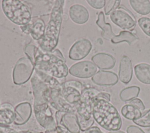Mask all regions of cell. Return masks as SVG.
Returning a JSON list of instances; mask_svg holds the SVG:
<instances>
[{
    "label": "cell",
    "mask_w": 150,
    "mask_h": 133,
    "mask_svg": "<svg viewBox=\"0 0 150 133\" xmlns=\"http://www.w3.org/2000/svg\"><path fill=\"white\" fill-rule=\"evenodd\" d=\"M32 62L35 69L56 79L65 78L69 74L66 59L58 49L45 52L35 46Z\"/></svg>",
    "instance_id": "obj_1"
},
{
    "label": "cell",
    "mask_w": 150,
    "mask_h": 133,
    "mask_svg": "<svg viewBox=\"0 0 150 133\" xmlns=\"http://www.w3.org/2000/svg\"><path fill=\"white\" fill-rule=\"evenodd\" d=\"M99 98L110 101V94L101 92L94 87L84 88L83 90L76 112L81 131L85 132L93 125L94 122L93 116V106Z\"/></svg>",
    "instance_id": "obj_2"
},
{
    "label": "cell",
    "mask_w": 150,
    "mask_h": 133,
    "mask_svg": "<svg viewBox=\"0 0 150 133\" xmlns=\"http://www.w3.org/2000/svg\"><path fill=\"white\" fill-rule=\"evenodd\" d=\"M65 1H54L50 19L46 26L43 37L38 42L39 47L45 52L54 50L58 44L61 25L63 21V6Z\"/></svg>",
    "instance_id": "obj_3"
},
{
    "label": "cell",
    "mask_w": 150,
    "mask_h": 133,
    "mask_svg": "<svg viewBox=\"0 0 150 133\" xmlns=\"http://www.w3.org/2000/svg\"><path fill=\"white\" fill-rule=\"evenodd\" d=\"M93 116L97 123L107 131H118L121 128L122 120L119 112L112 104L104 99L99 98L95 102Z\"/></svg>",
    "instance_id": "obj_4"
},
{
    "label": "cell",
    "mask_w": 150,
    "mask_h": 133,
    "mask_svg": "<svg viewBox=\"0 0 150 133\" xmlns=\"http://www.w3.org/2000/svg\"><path fill=\"white\" fill-rule=\"evenodd\" d=\"M2 9L7 18L13 23L24 26L32 20V12L30 8L19 0H3Z\"/></svg>",
    "instance_id": "obj_5"
},
{
    "label": "cell",
    "mask_w": 150,
    "mask_h": 133,
    "mask_svg": "<svg viewBox=\"0 0 150 133\" xmlns=\"http://www.w3.org/2000/svg\"><path fill=\"white\" fill-rule=\"evenodd\" d=\"M35 66L32 61L27 56L19 59L12 71V80L15 84L21 85L26 83L32 76Z\"/></svg>",
    "instance_id": "obj_6"
},
{
    "label": "cell",
    "mask_w": 150,
    "mask_h": 133,
    "mask_svg": "<svg viewBox=\"0 0 150 133\" xmlns=\"http://www.w3.org/2000/svg\"><path fill=\"white\" fill-rule=\"evenodd\" d=\"M61 88H55L48 86L43 92V99L50 106L57 111L76 112L77 107L69 104L63 99L61 94Z\"/></svg>",
    "instance_id": "obj_7"
},
{
    "label": "cell",
    "mask_w": 150,
    "mask_h": 133,
    "mask_svg": "<svg viewBox=\"0 0 150 133\" xmlns=\"http://www.w3.org/2000/svg\"><path fill=\"white\" fill-rule=\"evenodd\" d=\"M33 111L37 122L45 131L56 129L57 125L55 118H54L50 105L47 102L33 104Z\"/></svg>",
    "instance_id": "obj_8"
},
{
    "label": "cell",
    "mask_w": 150,
    "mask_h": 133,
    "mask_svg": "<svg viewBox=\"0 0 150 133\" xmlns=\"http://www.w3.org/2000/svg\"><path fill=\"white\" fill-rule=\"evenodd\" d=\"M84 89V86L80 81L67 80L62 83L61 94L67 103L77 108Z\"/></svg>",
    "instance_id": "obj_9"
},
{
    "label": "cell",
    "mask_w": 150,
    "mask_h": 133,
    "mask_svg": "<svg viewBox=\"0 0 150 133\" xmlns=\"http://www.w3.org/2000/svg\"><path fill=\"white\" fill-rule=\"evenodd\" d=\"M112 22L124 30H132L136 25V19L132 13L124 8L118 7L110 13Z\"/></svg>",
    "instance_id": "obj_10"
},
{
    "label": "cell",
    "mask_w": 150,
    "mask_h": 133,
    "mask_svg": "<svg viewBox=\"0 0 150 133\" xmlns=\"http://www.w3.org/2000/svg\"><path fill=\"white\" fill-rule=\"evenodd\" d=\"M57 125L64 127L70 133H80L81 130L76 112L57 111L54 115Z\"/></svg>",
    "instance_id": "obj_11"
},
{
    "label": "cell",
    "mask_w": 150,
    "mask_h": 133,
    "mask_svg": "<svg viewBox=\"0 0 150 133\" xmlns=\"http://www.w3.org/2000/svg\"><path fill=\"white\" fill-rule=\"evenodd\" d=\"M97 71V66L89 60L76 63L71 66L69 69V72L71 76L80 79L91 77L96 73Z\"/></svg>",
    "instance_id": "obj_12"
},
{
    "label": "cell",
    "mask_w": 150,
    "mask_h": 133,
    "mask_svg": "<svg viewBox=\"0 0 150 133\" xmlns=\"http://www.w3.org/2000/svg\"><path fill=\"white\" fill-rule=\"evenodd\" d=\"M91 49L92 44L88 39H79L71 46L69 52V57L73 60H81L89 54Z\"/></svg>",
    "instance_id": "obj_13"
},
{
    "label": "cell",
    "mask_w": 150,
    "mask_h": 133,
    "mask_svg": "<svg viewBox=\"0 0 150 133\" xmlns=\"http://www.w3.org/2000/svg\"><path fill=\"white\" fill-rule=\"evenodd\" d=\"M20 29L22 32L30 34L34 40L38 42L44 36L46 26L42 19L33 18L28 24L20 26Z\"/></svg>",
    "instance_id": "obj_14"
},
{
    "label": "cell",
    "mask_w": 150,
    "mask_h": 133,
    "mask_svg": "<svg viewBox=\"0 0 150 133\" xmlns=\"http://www.w3.org/2000/svg\"><path fill=\"white\" fill-rule=\"evenodd\" d=\"M118 77L114 72L99 70L92 77L91 80L98 86H112L118 83Z\"/></svg>",
    "instance_id": "obj_15"
},
{
    "label": "cell",
    "mask_w": 150,
    "mask_h": 133,
    "mask_svg": "<svg viewBox=\"0 0 150 133\" xmlns=\"http://www.w3.org/2000/svg\"><path fill=\"white\" fill-rule=\"evenodd\" d=\"M32 112L30 104L28 102H22L15 107V119L14 124L22 125L25 124L30 119Z\"/></svg>",
    "instance_id": "obj_16"
},
{
    "label": "cell",
    "mask_w": 150,
    "mask_h": 133,
    "mask_svg": "<svg viewBox=\"0 0 150 133\" xmlns=\"http://www.w3.org/2000/svg\"><path fill=\"white\" fill-rule=\"evenodd\" d=\"M69 16L77 24H84L89 19V13L87 8L80 4H74L69 8Z\"/></svg>",
    "instance_id": "obj_17"
},
{
    "label": "cell",
    "mask_w": 150,
    "mask_h": 133,
    "mask_svg": "<svg viewBox=\"0 0 150 133\" xmlns=\"http://www.w3.org/2000/svg\"><path fill=\"white\" fill-rule=\"evenodd\" d=\"M132 72L131 59L125 55L123 56L119 65L118 76L120 81L124 84H128L132 79Z\"/></svg>",
    "instance_id": "obj_18"
},
{
    "label": "cell",
    "mask_w": 150,
    "mask_h": 133,
    "mask_svg": "<svg viewBox=\"0 0 150 133\" xmlns=\"http://www.w3.org/2000/svg\"><path fill=\"white\" fill-rule=\"evenodd\" d=\"M93 63L99 69L110 70L112 69L115 64V59L110 54L98 53L91 57Z\"/></svg>",
    "instance_id": "obj_19"
},
{
    "label": "cell",
    "mask_w": 150,
    "mask_h": 133,
    "mask_svg": "<svg viewBox=\"0 0 150 133\" xmlns=\"http://www.w3.org/2000/svg\"><path fill=\"white\" fill-rule=\"evenodd\" d=\"M15 119V108L12 104L5 103L1 104L0 125L9 126L14 122Z\"/></svg>",
    "instance_id": "obj_20"
},
{
    "label": "cell",
    "mask_w": 150,
    "mask_h": 133,
    "mask_svg": "<svg viewBox=\"0 0 150 133\" xmlns=\"http://www.w3.org/2000/svg\"><path fill=\"white\" fill-rule=\"evenodd\" d=\"M134 72L137 79L145 84H150V64L145 63L135 66Z\"/></svg>",
    "instance_id": "obj_21"
},
{
    "label": "cell",
    "mask_w": 150,
    "mask_h": 133,
    "mask_svg": "<svg viewBox=\"0 0 150 133\" xmlns=\"http://www.w3.org/2000/svg\"><path fill=\"white\" fill-rule=\"evenodd\" d=\"M98 26L101 29V36L106 40H111L115 36V34L112 32L111 25L109 23H107L105 21L104 14L103 11H101L97 17L96 22Z\"/></svg>",
    "instance_id": "obj_22"
},
{
    "label": "cell",
    "mask_w": 150,
    "mask_h": 133,
    "mask_svg": "<svg viewBox=\"0 0 150 133\" xmlns=\"http://www.w3.org/2000/svg\"><path fill=\"white\" fill-rule=\"evenodd\" d=\"M121 112L124 117L132 121L139 118L142 115V112L139 108L129 104L124 105L122 107Z\"/></svg>",
    "instance_id": "obj_23"
},
{
    "label": "cell",
    "mask_w": 150,
    "mask_h": 133,
    "mask_svg": "<svg viewBox=\"0 0 150 133\" xmlns=\"http://www.w3.org/2000/svg\"><path fill=\"white\" fill-rule=\"evenodd\" d=\"M129 4L138 13L146 15L150 13V1L148 0H130Z\"/></svg>",
    "instance_id": "obj_24"
},
{
    "label": "cell",
    "mask_w": 150,
    "mask_h": 133,
    "mask_svg": "<svg viewBox=\"0 0 150 133\" xmlns=\"http://www.w3.org/2000/svg\"><path fill=\"white\" fill-rule=\"evenodd\" d=\"M138 39L139 38L131 32L124 30L121 31L118 35H115V36L111 39V42L114 44H117L121 42H127L129 45H131V44L134 41L138 40Z\"/></svg>",
    "instance_id": "obj_25"
},
{
    "label": "cell",
    "mask_w": 150,
    "mask_h": 133,
    "mask_svg": "<svg viewBox=\"0 0 150 133\" xmlns=\"http://www.w3.org/2000/svg\"><path fill=\"white\" fill-rule=\"evenodd\" d=\"M140 91V88L138 86H132L122 89L120 93V98L124 102L130 101L136 98Z\"/></svg>",
    "instance_id": "obj_26"
},
{
    "label": "cell",
    "mask_w": 150,
    "mask_h": 133,
    "mask_svg": "<svg viewBox=\"0 0 150 133\" xmlns=\"http://www.w3.org/2000/svg\"><path fill=\"white\" fill-rule=\"evenodd\" d=\"M35 73L39 77V79L42 80L45 83H46L48 86L55 88H61L62 83H60L57 79L54 78L46 73L40 71L36 69H35Z\"/></svg>",
    "instance_id": "obj_27"
},
{
    "label": "cell",
    "mask_w": 150,
    "mask_h": 133,
    "mask_svg": "<svg viewBox=\"0 0 150 133\" xmlns=\"http://www.w3.org/2000/svg\"><path fill=\"white\" fill-rule=\"evenodd\" d=\"M136 125L142 127H150V109L142 112V115L138 119L132 121Z\"/></svg>",
    "instance_id": "obj_28"
},
{
    "label": "cell",
    "mask_w": 150,
    "mask_h": 133,
    "mask_svg": "<svg viewBox=\"0 0 150 133\" xmlns=\"http://www.w3.org/2000/svg\"><path fill=\"white\" fill-rule=\"evenodd\" d=\"M138 23L144 33L150 37V18L142 17L138 19Z\"/></svg>",
    "instance_id": "obj_29"
},
{
    "label": "cell",
    "mask_w": 150,
    "mask_h": 133,
    "mask_svg": "<svg viewBox=\"0 0 150 133\" xmlns=\"http://www.w3.org/2000/svg\"><path fill=\"white\" fill-rule=\"evenodd\" d=\"M121 1L108 0L105 1V5L104 6V12L106 15H109L112 11L117 9L120 4Z\"/></svg>",
    "instance_id": "obj_30"
},
{
    "label": "cell",
    "mask_w": 150,
    "mask_h": 133,
    "mask_svg": "<svg viewBox=\"0 0 150 133\" xmlns=\"http://www.w3.org/2000/svg\"><path fill=\"white\" fill-rule=\"evenodd\" d=\"M88 4L94 9H101L105 5V0H87Z\"/></svg>",
    "instance_id": "obj_31"
},
{
    "label": "cell",
    "mask_w": 150,
    "mask_h": 133,
    "mask_svg": "<svg viewBox=\"0 0 150 133\" xmlns=\"http://www.w3.org/2000/svg\"><path fill=\"white\" fill-rule=\"evenodd\" d=\"M129 104H132L133 105H135V107H137L138 108H139L141 112L144 111L145 110V105L143 103V102L142 101V100H141L139 98H134V100L129 101Z\"/></svg>",
    "instance_id": "obj_32"
},
{
    "label": "cell",
    "mask_w": 150,
    "mask_h": 133,
    "mask_svg": "<svg viewBox=\"0 0 150 133\" xmlns=\"http://www.w3.org/2000/svg\"><path fill=\"white\" fill-rule=\"evenodd\" d=\"M127 133H145L139 127L135 125H129L127 128Z\"/></svg>",
    "instance_id": "obj_33"
},
{
    "label": "cell",
    "mask_w": 150,
    "mask_h": 133,
    "mask_svg": "<svg viewBox=\"0 0 150 133\" xmlns=\"http://www.w3.org/2000/svg\"><path fill=\"white\" fill-rule=\"evenodd\" d=\"M68 131L64 127L57 125L56 129L53 131H45V133H67Z\"/></svg>",
    "instance_id": "obj_34"
},
{
    "label": "cell",
    "mask_w": 150,
    "mask_h": 133,
    "mask_svg": "<svg viewBox=\"0 0 150 133\" xmlns=\"http://www.w3.org/2000/svg\"><path fill=\"white\" fill-rule=\"evenodd\" d=\"M15 131V129L11 128L9 126L0 125V133H12Z\"/></svg>",
    "instance_id": "obj_35"
},
{
    "label": "cell",
    "mask_w": 150,
    "mask_h": 133,
    "mask_svg": "<svg viewBox=\"0 0 150 133\" xmlns=\"http://www.w3.org/2000/svg\"><path fill=\"white\" fill-rule=\"evenodd\" d=\"M84 133H104L97 126H93L86 130Z\"/></svg>",
    "instance_id": "obj_36"
},
{
    "label": "cell",
    "mask_w": 150,
    "mask_h": 133,
    "mask_svg": "<svg viewBox=\"0 0 150 133\" xmlns=\"http://www.w3.org/2000/svg\"><path fill=\"white\" fill-rule=\"evenodd\" d=\"M12 133H32V132L30 130H28V131H15Z\"/></svg>",
    "instance_id": "obj_37"
},
{
    "label": "cell",
    "mask_w": 150,
    "mask_h": 133,
    "mask_svg": "<svg viewBox=\"0 0 150 133\" xmlns=\"http://www.w3.org/2000/svg\"><path fill=\"white\" fill-rule=\"evenodd\" d=\"M108 133H125V132L122 131H120V130H118V131H110Z\"/></svg>",
    "instance_id": "obj_38"
},
{
    "label": "cell",
    "mask_w": 150,
    "mask_h": 133,
    "mask_svg": "<svg viewBox=\"0 0 150 133\" xmlns=\"http://www.w3.org/2000/svg\"><path fill=\"white\" fill-rule=\"evenodd\" d=\"M32 133H45L43 132H39V131H30Z\"/></svg>",
    "instance_id": "obj_39"
},
{
    "label": "cell",
    "mask_w": 150,
    "mask_h": 133,
    "mask_svg": "<svg viewBox=\"0 0 150 133\" xmlns=\"http://www.w3.org/2000/svg\"><path fill=\"white\" fill-rule=\"evenodd\" d=\"M0 107H1V104H0Z\"/></svg>",
    "instance_id": "obj_40"
}]
</instances>
